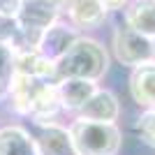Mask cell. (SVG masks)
<instances>
[{"mask_svg":"<svg viewBox=\"0 0 155 155\" xmlns=\"http://www.w3.org/2000/svg\"><path fill=\"white\" fill-rule=\"evenodd\" d=\"M19 32H21V26H19V21H16V16L0 14V44L12 49L16 37H19Z\"/></svg>","mask_w":155,"mask_h":155,"instance_id":"9a60e30c","label":"cell"},{"mask_svg":"<svg viewBox=\"0 0 155 155\" xmlns=\"http://www.w3.org/2000/svg\"><path fill=\"white\" fill-rule=\"evenodd\" d=\"M107 12H109V9H107L100 0H77V2L67 9V16H70L74 28L93 30V28H100L104 23Z\"/></svg>","mask_w":155,"mask_h":155,"instance_id":"ba28073f","label":"cell"},{"mask_svg":"<svg viewBox=\"0 0 155 155\" xmlns=\"http://www.w3.org/2000/svg\"><path fill=\"white\" fill-rule=\"evenodd\" d=\"M130 91L139 104H155V60L134 67V74L130 79Z\"/></svg>","mask_w":155,"mask_h":155,"instance_id":"4fadbf2b","label":"cell"},{"mask_svg":"<svg viewBox=\"0 0 155 155\" xmlns=\"http://www.w3.org/2000/svg\"><path fill=\"white\" fill-rule=\"evenodd\" d=\"M107 9H120V7H125L130 2V0H100Z\"/></svg>","mask_w":155,"mask_h":155,"instance_id":"d6986e66","label":"cell"},{"mask_svg":"<svg viewBox=\"0 0 155 155\" xmlns=\"http://www.w3.org/2000/svg\"><path fill=\"white\" fill-rule=\"evenodd\" d=\"M12 67H14L16 74L32 77V79L56 77V63L46 60L44 56H39L37 51H19V53H14Z\"/></svg>","mask_w":155,"mask_h":155,"instance_id":"8fae6325","label":"cell"},{"mask_svg":"<svg viewBox=\"0 0 155 155\" xmlns=\"http://www.w3.org/2000/svg\"><path fill=\"white\" fill-rule=\"evenodd\" d=\"M111 46H114L116 58L123 65H127V67H139V65H146V63L155 60V39L132 30L125 23L114 30Z\"/></svg>","mask_w":155,"mask_h":155,"instance_id":"3957f363","label":"cell"},{"mask_svg":"<svg viewBox=\"0 0 155 155\" xmlns=\"http://www.w3.org/2000/svg\"><path fill=\"white\" fill-rule=\"evenodd\" d=\"M60 16V9L53 0H23L21 9L16 14L21 28L44 32L49 26H53Z\"/></svg>","mask_w":155,"mask_h":155,"instance_id":"277c9868","label":"cell"},{"mask_svg":"<svg viewBox=\"0 0 155 155\" xmlns=\"http://www.w3.org/2000/svg\"><path fill=\"white\" fill-rule=\"evenodd\" d=\"M60 107L58 100V88L51 84H42V79H37V84L32 86L30 100H28V114L37 118H46L53 116Z\"/></svg>","mask_w":155,"mask_h":155,"instance_id":"7c38bea8","label":"cell"},{"mask_svg":"<svg viewBox=\"0 0 155 155\" xmlns=\"http://www.w3.org/2000/svg\"><path fill=\"white\" fill-rule=\"evenodd\" d=\"M77 155H114L120 146V132L114 123L77 120L70 130Z\"/></svg>","mask_w":155,"mask_h":155,"instance_id":"7a4b0ae2","label":"cell"},{"mask_svg":"<svg viewBox=\"0 0 155 155\" xmlns=\"http://www.w3.org/2000/svg\"><path fill=\"white\" fill-rule=\"evenodd\" d=\"M12 60H14L12 49H9V46H2V44H0V88L9 84V79H12V74H14Z\"/></svg>","mask_w":155,"mask_h":155,"instance_id":"2e32d148","label":"cell"},{"mask_svg":"<svg viewBox=\"0 0 155 155\" xmlns=\"http://www.w3.org/2000/svg\"><path fill=\"white\" fill-rule=\"evenodd\" d=\"M77 37L79 35H77V30H74V26H67V23H58V21H56L53 26H49L42 32L37 53L44 56L46 60H51V63H58L65 53H67V49L74 44Z\"/></svg>","mask_w":155,"mask_h":155,"instance_id":"5b68a950","label":"cell"},{"mask_svg":"<svg viewBox=\"0 0 155 155\" xmlns=\"http://www.w3.org/2000/svg\"><path fill=\"white\" fill-rule=\"evenodd\" d=\"M53 2H58V0H53Z\"/></svg>","mask_w":155,"mask_h":155,"instance_id":"ffe728a7","label":"cell"},{"mask_svg":"<svg viewBox=\"0 0 155 155\" xmlns=\"http://www.w3.org/2000/svg\"><path fill=\"white\" fill-rule=\"evenodd\" d=\"M56 88H58V100L65 109H81L97 91L95 81L88 79H60Z\"/></svg>","mask_w":155,"mask_h":155,"instance_id":"30bf717a","label":"cell"},{"mask_svg":"<svg viewBox=\"0 0 155 155\" xmlns=\"http://www.w3.org/2000/svg\"><path fill=\"white\" fill-rule=\"evenodd\" d=\"M21 2L23 0H0V14L5 16H16L21 9Z\"/></svg>","mask_w":155,"mask_h":155,"instance_id":"ac0fdd59","label":"cell"},{"mask_svg":"<svg viewBox=\"0 0 155 155\" xmlns=\"http://www.w3.org/2000/svg\"><path fill=\"white\" fill-rule=\"evenodd\" d=\"M0 155H37V150L21 127H5L0 130Z\"/></svg>","mask_w":155,"mask_h":155,"instance_id":"5bb4252c","label":"cell"},{"mask_svg":"<svg viewBox=\"0 0 155 155\" xmlns=\"http://www.w3.org/2000/svg\"><path fill=\"white\" fill-rule=\"evenodd\" d=\"M125 26L155 39V0H132V2H127Z\"/></svg>","mask_w":155,"mask_h":155,"instance_id":"9c48e42d","label":"cell"},{"mask_svg":"<svg viewBox=\"0 0 155 155\" xmlns=\"http://www.w3.org/2000/svg\"><path fill=\"white\" fill-rule=\"evenodd\" d=\"M81 118L84 120H95V123H114L118 118V100L109 91H95L93 97L81 107Z\"/></svg>","mask_w":155,"mask_h":155,"instance_id":"52a82bcc","label":"cell"},{"mask_svg":"<svg viewBox=\"0 0 155 155\" xmlns=\"http://www.w3.org/2000/svg\"><path fill=\"white\" fill-rule=\"evenodd\" d=\"M109 67L104 46L93 37H77L63 58L56 63V77L60 79H88L97 81Z\"/></svg>","mask_w":155,"mask_h":155,"instance_id":"6da1fadb","label":"cell"},{"mask_svg":"<svg viewBox=\"0 0 155 155\" xmlns=\"http://www.w3.org/2000/svg\"><path fill=\"white\" fill-rule=\"evenodd\" d=\"M37 155H77L72 137L58 125H44L37 134Z\"/></svg>","mask_w":155,"mask_h":155,"instance_id":"8992f818","label":"cell"},{"mask_svg":"<svg viewBox=\"0 0 155 155\" xmlns=\"http://www.w3.org/2000/svg\"><path fill=\"white\" fill-rule=\"evenodd\" d=\"M139 130H141V134L146 137V141L155 146V111H148V114H143V116H141V120H139Z\"/></svg>","mask_w":155,"mask_h":155,"instance_id":"e0dca14e","label":"cell"}]
</instances>
